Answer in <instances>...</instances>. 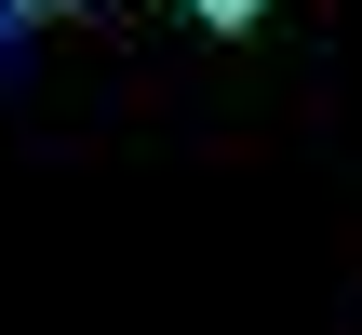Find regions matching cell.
I'll use <instances>...</instances> for the list:
<instances>
[{"label": "cell", "mask_w": 362, "mask_h": 335, "mask_svg": "<svg viewBox=\"0 0 362 335\" xmlns=\"http://www.w3.org/2000/svg\"><path fill=\"white\" fill-rule=\"evenodd\" d=\"M188 13H202V27H255L269 0H188Z\"/></svg>", "instance_id": "1"}]
</instances>
